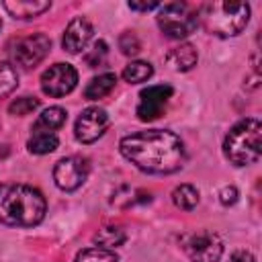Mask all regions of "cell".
Returning <instances> with one entry per match:
<instances>
[{
    "label": "cell",
    "instance_id": "cell-1",
    "mask_svg": "<svg viewBox=\"0 0 262 262\" xmlns=\"http://www.w3.org/2000/svg\"><path fill=\"white\" fill-rule=\"evenodd\" d=\"M119 149L125 160L147 174H172L186 162L182 139L168 129H145L125 135Z\"/></svg>",
    "mask_w": 262,
    "mask_h": 262
},
{
    "label": "cell",
    "instance_id": "cell-2",
    "mask_svg": "<svg viewBox=\"0 0 262 262\" xmlns=\"http://www.w3.org/2000/svg\"><path fill=\"white\" fill-rule=\"evenodd\" d=\"M47 201L29 184H0V223L8 227H35L45 219Z\"/></svg>",
    "mask_w": 262,
    "mask_h": 262
},
{
    "label": "cell",
    "instance_id": "cell-3",
    "mask_svg": "<svg viewBox=\"0 0 262 262\" xmlns=\"http://www.w3.org/2000/svg\"><path fill=\"white\" fill-rule=\"evenodd\" d=\"M199 25L215 37H237L250 23L248 2H205L196 10Z\"/></svg>",
    "mask_w": 262,
    "mask_h": 262
},
{
    "label": "cell",
    "instance_id": "cell-4",
    "mask_svg": "<svg viewBox=\"0 0 262 262\" xmlns=\"http://www.w3.org/2000/svg\"><path fill=\"white\" fill-rule=\"evenodd\" d=\"M223 154L233 166H250L262 154V125L256 117L237 121L223 139Z\"/></svg>",
    "mask_w": 262,
    "mask_h": 262
},
{
    "label": "cell",
    "instance_id": "cell-5",
    "mask_svg": "<svg viewBox=\"0 0 262 262\" xmlns=\"http://www.w3.org/2000/svg\"><path fill=\"white\" fill-rule=\"evenodd\" d=\"M156 20H158L160 31L170 39H184V37L192 35L194 29L199 27L196 10H192L184 2L160 4Z\"/></svg>",
    "mask_w": 262,
    "mask_h": 262
},
{
    "label": "cell",
    "instance_id": "cell-6",
    "mask_svg": "<svg viewBox=\"0 0 262 262\" xmlns=\"http://www.w3.org/2000/svg\"><path fill=\"white\" fill-rule=\"evenodd\" d=\"M49 49H51V39L45 33H33V35L12 41L8 53H10V61L14 66H18L23 70H31L47 57Z\"/></svg>",
    "mask_w": 262,
    "mask_h": 262
},
{
    "label": "cell",
    "instance_id": "cell-7",
    "mask_svg": "<svg viewBox=\"0 0 262 262\" xmlns=\"http://www.w3.org/2000/svg\"><path fill=\"white\" fill-rule=\"evenodd\" d=\"M182 248L192 262H219L223 256V242L211 229H201L182 237Z\"/></svg>",
    "mask_w": 262,
    "mask_h": 262
},
{
    "label": "cell",
    "instance_id": "cell-8",
    "mask_svg": "<svg viewBox=\"0 0 262 262\" xmlns=\"http://www.w3.org/2000/svg\"><path fill=\"white\" fill-rule=\"evenodd\" d=\"M88 160L80 158V156H68L61 158L59 162H55L53 166V182L59 190L63 192H74L78 190L86 178H88Z\"/></svg>",
    "mask_w": 262,
    "mask_h": 262
},
{
    "label": "cell",
    "instance_id": "cell-9",
    "mask_svg": "<svg viewBox=\"0 0 262 262\" xmlns=\"http://www.w3.org/2000/svg\"><path fill=\"white\" fill-rule=\"evenodd\" d=\"M78 84V72L72 63H53L41 74V90L51 98L70 94Z\"/></svg>",
    "mask_w": 262,
    "mask_h": 262
},
{
    "label": "cell",
    "instance_id": "cell-10",
    "mask_svg": "<svg viewBox=\"0 0 262 262\" xmlns=\"http://www.w3.org/2000/svg\"><path fill=\"white\" fill-rule=\"evenodd\" d=\"M111 125V117L104 108L100 106H88L80 113V117L76 119V125H74V135L80 143H94L98 141L104 131L108 129Z\"/></svg>",
    "mask_w": 262,
    "mask_h": 262
},
{
    "label": "cell",
    "instance_id": "cell-11",
    "mask_svg": "<svg viewBox=\"0 0 262 262\" xmlns=\"http://www.w3.org/2000/svg\"><path fill=\"white\" fill-rule=\"evenodd\" d=\"M172 94H174V88L168 86V84H154V86L143 88L139 92V102H137V108H135L137 119L143 121V123L156 121L162 115V111L166 108Z\"/></svg>",
    "mask_w": 262,
    "mask_h": 262
},
{
    "label": "cell",
    "instance_id": "cell-12",
    "mask_svg": "<svg viewBox=\"0 0 262 262\" xmlns=\"http://www.w3.org/2000/svg\"><path fill=\"white\" fill-rule=\"evenodd\" d=\"M92 35H94V29H92L90 20L84 18V16H76V18H72L68 23L66 31H63L61 47H63V51L76 55V53H80L90 43Z\"/></svg>",
    "mask_w": 262,
    "mask_h": 262
},
{
    "label": "cell",
    "instance_id": "cell-13",
    "mask_svg": "<svg viewBox=\"0 0 262 262\" xmlns=\"http://www.w3.org/2000/svg\"><path fill=\"white\" fill-rule=\"evenodd\" d=\"M2 6L12 18L29 20V18H35L47 12L51 8V2L49 0H4Z\"/></svg>",
    "mask_w": 262,
    "mask_h": 262
},
{
    "label": "cell",
    "instance_id": "cell-14",
    "mask_svg": "<svg viewBox=\"0 0 262 262\" xmlns=\"http://www.w3.org/2000/svg\"><path fill=\"white\" fill-rule=\"evenodd\" d=\"M196 61H199V53L196 47L190 43H180L166 53V63L174 72H188L196 66Z\"/></svg>",
    "mask_w": 262,
    "mask_h": 262
},
{
    "label": "cell",
    "instance_id": "cell-15",
    "mask_svg": "<svg viewBox=\"0 0 262 262\" xmlns=\"http://www.w3.org/2000/svg\"><path fill=\"white\" fill-rule=\"evenodd\" d=\"M68 121V113L61 106H49L45 108L37 121L33 123V131H47V133H55L57 129H61Z\"/></svg>",
    "mask_w": 262,
    "mask_h": 262
},
{
    "label": "cell",
    "instance_id": "cell-16",
    "mask_svg": "<svg viewBox=\"0 0 262 262\" xmlns=\"http://www.w3.org/2000/svg\"><path fill=\"white\" fill-rule=\"evenodd\" d=\"M117 86V76L113 72H106V74H98L94 76L86 88H84V98L88 100H98V98H104L108 96Z\"/></svg>",
    "mask_w": 262,
    "mask_h": 262
},
{
    "label": "cell",
    "instance_id": "cell-17",
    "mask_svg": "<svg viewBox=\"0 0 262 262\" xmlns=\"http://www.w3.org/2000/svg\"><path fill=\"white\" fill-rule=\"evenodd\" d=\"M57 145H59L57 135L55 133H47V131H33V135L27 141V149L31 154H37V156L51 154Z\"/></svg>",
    "mask_w": 262,
    "mask_h": 262
},
{
    "label": "cell",
    "instance_id": "cell-18",
    "mask_svg": "<svg viewBox=\"0 0 262 262\" xmlns=\"http://www.w3.org/2000/svg\"><path fill=\"white\" fill-rule=\"evenodd\" d=\"M172 203L182 211H192L199 205V190L192 184H178L172 190Z\"/></svg>",
    "mask_w": 262,
    "mask_h": 262
},
{
    "label": "cell",
    "instance_id": "cell-19",
    "mask_svg": "<svg viewBox=\"0 0 262 262\" xmlns=\"http://www.w3.org/2000/svg\"><path fill=\"white\" fill-rule=\"evenodd\" d=\"M151 74H154L151 63H149V61H139V59H137V61L127 63L121 76H123V80L129 82V84H141V82L149 80Z\"/></svg>",
    "mask_w": 262,
    "mask_h": 262
},
{
    "label": "cell",
    "instance_id": "cell-20",
    "mask_svg": "<svg viewBox=\"0 0 262 262\" xmlns=\"http://www.w3.org/2000/svg\"><path fill=\"white\" fill-rule=\"evenodd\" d=\"M74 262H119V256L115 254V250H106L100 246H90L84 248L76 254Z\"/></svg>",
    "mask_w": 262,
    "mask_h": 262
},
{
    "label": "cell",
    "instance_id": "cell-21",
    "mask_svg": "<svg viewBox=\"0 0 262 262\" xmlns=\"http://www.w3.org/2000/svg\"><path fill=\"white\" fill-rule=\"evenodd\" d=\"M125 239H127L125 231H123L121 227H113V225L98 229V233L94 235V242H96L100 248H106V250L119 248L121 244H125Z\"/></svg>",
    "mask_w": 262,
    "mask_h": 262
},
{
    "label": "cell",
    "instance_id": "cell-22",
    "mask_svg": "<svg viewBox=\"0 0 262 262\" xmlns=\"http://www.w3.org/2000/svg\"><path fill=\"white\" fill-rule=\"evenodd\" d=\"M18 84V74L12 63L0 61V98L8 96Z\"/></svg>",
    "mask_w": 262,
    "mask_h": 262
},
{
    "label": "cell",
    "instance_id": "cell-23",
    "mask_svg": "<svg viewBox=\"0 0 262 262\" xmlns=\"http://www.w3.org/2000/svg\"><path fill=\"white\" fill-rule=\"evenodd\" d=\"M37 108H39V98H35V96H18L8 104V113L14 117L31 115Z\"/></svg>",
    "mask_w": 262,
    "mask_h": 262
},
{
    "label": "cell",
    "instance_id": "cell-24",
    "mask_svg": "<svg viewBox=\"0 0 262 262\" xmlns=\"http://www.w3.org/2000/svg\"><path fill=\"white\" fill-rule=\"evenodd\" d=\"M119 49L125 53V55H135L139 53L141 49V43L137 39V35L133 31H125L121 37H119Z\"/></svg>",
    "mask_w": 262,
    "mask_h": 262
},
{
    "label": "cell",
    "instance_id": "cell-25",
    "mask_svg": "<svg viewBox=\"0 0 262 262\" xmlns=\"http://www.w3.org/2000/svg\"><path fill=\"white\" fill-rule=\"evenodd\" d=\"M106 51H108V45H106L104 41H96V43L90 47V51L84 55V59H86V63H88L90 68H96V66H100V63L104 61Z\"/></svg>",
    "mask_w": 262,
    "mask_h": 262
},
{
    "label": "cell",
    "instance_id": "cell-26",
    "mask_svg": "<svg viewBox=\"0 0 262 262\" xmlns=\"http://www.w3.org/2000/svg\"><path fill=\"white\" fill-rule=\"evenodd\" d=\"M219 199L223 205H233L237 201V188L235 186H225L221 192H219Z\"/></svg>",
    "mask_w": 262,
    "mask_h": 262
},
{
    "label": "cell",
    "instance_id": "cell-27",
    "mask_svg": "<svg viewBox=\"0 0 262 262\" xmlns=\"http://www.w3.org/2000/svg\"><path fill=\"white\" fill-rule=\"evenodd\" d=\"M229 262H256V258L248 250H237L229 256Z\"/></svg>",
    "mask_w": 262,
    "mask_h": 262
},
{
    "label": "cell",
    "instance_id": "cell-28",
    "mask_svg": "<svg viewBox=\"0 0 262 262\" xmlns=\"http://www.w3.org/2000/svg\"><path fill=\"white\" fill-rule=\"evenodd\" d=\"M129 8H131V10H141V12H147V10L160 8V4H158V2H129Z\"/></svg>",
    "mask_w": 262,
    "mask_h": 262
},
{
    "label": "cell",
    "instance_id": "cell-29",
    "mask_svg": "<svg viewBox=\"0 0 262 262\" xmlns=\"http://www.w3.org/2000/svg\"><path fill=\"white\" fill-rule=\"evenodd\" d=\"M0 27H2V20H0Z\"/></svg>",
    "mask_w": 262,
    "mask_h": 262
}]
</instances>
